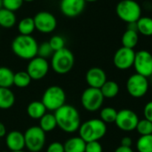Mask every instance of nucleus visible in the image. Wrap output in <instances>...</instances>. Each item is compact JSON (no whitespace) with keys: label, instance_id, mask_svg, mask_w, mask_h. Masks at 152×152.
Segmentation results:
<instances>
[{"label":"nucleus","instance_id":"obj_20","mask_svg":"<svg viewBox=\"0 0 152 152\" xmlns=\"http://www.w3.org/2000/svg\"><path fill=\"white\" fill-rule=\"evenodd\" d=\"M15 103V95L10 88L0 87V110H9Z\"/></svg>","mask_w":152,"mask_h":152},{"label":"nucleus","instance_id":"obj_42","mask_svg":"<svg viewBox=\"0 0 152 152\" xmlns=\"http://www.w3.org/2000/svg\"><path fill=\"white\" fill-rule=\"evenodd\" d=\"M23 1H24V2H28V3H29V2H33V1H35V0H23Z\"/></svg>","mask_w":152,"mask_h":152},{"label":"nucleus","instance_id":"obj_11","mask_svg":"<svg viewBox=\"0 0 152 152\" xmlns=\"http://www.w3.org/2000/svg\"><path fill=\"white\" fill-rule=\"evenodd\" d=\"M50 64L46 59L36 56L35 58L28 61L26 71L32 80L37 81L43 79L48 74Z\"/></svg>","mask_w":152,"mask_h":152},{"label":"nucleus","instance_id":"obj_39","mask_svg":"<svg viewBox=\"0 0 152 152\" xmlns=\"http://www.w3.org/2000/svg\"><path fill=\"white\" fill-rule=\"evenodd\" d=\"M6 134H7L6 127H5V126L4 125V123H2V122L0 121V138L5 137Z\"/></svg>","mask_w":152,"mask_h":152},{"label":"nucleus","instance_id":"obj_40","mask_svg":"<svg viewBox=\"0 0 152 152\" xmlns=\"http://www.w3.org/2000/svg\"><path fill=\"white\" fill-rule=\"evenodd\" d=\"M114 152H134L132 148L129 147H124V146H119L118 147Z\"/></svg>","mask_w":152,"mask_h":152},{"label":"nucleus","instance_id":"obj_46","mask_svg":"<svg viewBox=\"0 0 152 152\" xmlns=\"http://www.w3.org/2000/svg\"><path fill=\"white\" fill-rule=\"evenodd\" d=\"M151 78H152V76H151Z\"/></svg>","mask_w":152,"mask_h":152},{"label":"nucleus","instance_id":"obj_14","mask_svg":"<svg viewBox=\"0 0 152 152\" xmlns=\"http://www.w3.org/2000/svg\"><path fill=\"white\" fill-rule=\"evenodd\" d=\"M135 52L134 49L127 47H120L118 49L113 56L114 66L120 70L129 69L134 66Z\"/></svg>","mask_w":152,"mask_h":152},{"label":"nucleus","instance_id":"obj_1","mask_svg":"<svg viewBox=\"0 0 152 152\" xmlns=\"http://www.w3.org/2000/svg\"><path fill=\"white\" fill-rule=\"evenodd\" d=\"M57 126L67 134H73L78 131L81 119L78 110L72 105L64 104L54 111Z\"/></svg>","mask_w":152,"mask_h":152},{"label":"nucleus","instance_id":"obj_34","mask_svg":"<svg viewBox=\"0 0 152 152\" xmlns=\"http://www.w3.org/2000/svg\"><path fill=\"white\" fill-rule=\"evenodd\" d=\"M48 42L53 52L59 51L65 47V39L61 36H58V35L53 36Z\"/></svg>","mask_w":152,"mask_h":152},{"label":"nucleus","instance_id":"obj_41","mask_svg":"<svg viewBox=\"0 0 152 152\" xmlns=\"http://www.w3.org/2000/svg\"><path fill=\"white\" fill-rule=\"evenodd\" d=\"M86 2H89V3H94V2H96L98 0H85Z\"/></svg>","mask_w":152,"mask_h":152},{"label":"nucleus","instance_id":"obj_36","mask_svg":"<svg viewBox=\"0 0 152 152\" xmlns=\"http://www.w3.org/2000/svg\"><path fill=\"white\" fill-rule=\"evenodd\" d=\"M46 152H65L63 143L60 142H51L46 149Z\"/></svg>","mask_w":152,"mask_h":152},{"label":"nucleus","instance_id":"obj_28","mask_svg":"<svg viewBox=\"0 0 152 152\" xmlns=\"http://www.w3.org/2000/svg\"><path fill=\"white\" fill-rule=\"evenodd\" d=\"M32 79L28 74V72L25 71H18L14 73L13 77V86H15L18 88H26L31 83Z\"/></svg>","mask_w":152,"mask_h":152},{"label":"nucleus","instance_id":"obj_17","mask_svg":"<svg viewBox=\"0 0 152 152\" xmlns=\"http://www.w3.org/2000/svg\"><path fill=\"white\" fill-rule=\"evenodd\" d=\"M4 140L5 145L9 151H23L25 148L24 134L18 130H12L7 133L4 137Z\"/></svg>","mask_w":152,"mask_h":152},{"label":"nucleus","instance_id":"obj_24","mask_svg":"<svg viewBox=\"0 0 152 152\" xmlns=\"http://www.w3.org/2000/svg\"><path fill=\"white\" fill-rule=\"evenodd\" d=\"M137 32L144 37H152V18L142 16L136 21Z\"/></svg>","mask_w":152,"mask_h":152},{"label":"nucleus","instance_id":"obj_43","mask_svg":"<svg viewBox=\"0 0 152 152\" xmlns=\"http://www.w3.org/2000/svg\"><path fill=\"white\" fill-rule=\"evenodd\" d=\"M2 8V0H0V9Z\"/></svg>","mask_w":152,"mask_h":152},{"label":"nucleus","instance_id":"obj_45","mask_svg":"<svg viewBox=\"0 0 152 152\" xmlns=\"http://www.w3.org/2000/svg\"><path fill=\"white\" fill-rule=\"evenodd\" d=\"M1 152H11V151H3Z\"/></svg>","mask_w":152,"mask_h":152},{"label":"nucleus","instance_id":"obj_10","mask_svg":"<svg viewBox=\"0 0 152 152\" xmlns=\"http://www.w3.org/2000/svg\"><path fill=\"white\" fill-rule=\"evenodd\" d=\"M35 27L37 31L44 34H50L57 27V19L50 12L41 11L33 17Z\"/></svg>","mask_w":152,"mask_h":152},{"label":"nucleus","instance_id":"obj_3","mask_svg":"<svg viewBox=\"0 0 152 152\" xmlns=\"http://www.w3.org/2000/svg\"><path fill=\"white\" fill-rule=\"evenodd\" d=\"M78 133L86 142L100 141L107 133V125L100 118H92L81 123Z\"/></svg>","mask_w":152,"mask_h":152},{"label":"nucleus","instance_id":"obj_31","mask_svg":"<svg viewBox=\"0 0 152 152\" xmlns=\"http://www.w3.org/2000/svg\"><path fill=\"white\" fill-rule=\"evenodd\" d=\"M135 130L141 136L152 134V122L145 118L139 120Z\"/></svg>","mask_w":152,"mask_h":152},{"label":"nucleus","instance_id":"obj_25","mask_svg":"<svg viewBox=\"0 0 152 152\" xmlns=\"http://www.w3.org/2000/svg\"><path fill=\"white\" fill-rule=\"evenodd\" d=\"M104 98H115L119 93V86L113 80H107L104 85L100 88Z\"/></svg>","mask_w":152,"mask_h":152},{"label":"nucleus","instance_id":"obj_18","mask_svg":"<svg viewBox=\"0 0 152 152\" xmlns=\"http://www.w3.org/2000/svg\"><path fill=\"white\" fill-rule=\"evenodd\" d=\"M46 112L47 110L41 101H33L27 106L28 116L35 120H39Z\"/></svg>","mask_w":152,"mask_h":152},{"label":"nucleus","instance_id":"obj_29","mask_svg":"<svg viewBox=\"0 0 152 152\" xmlns=\"http://www.w3.org/2000/svg\"><path fill=\"white\" fill-rule=\"evenodd\" d=\"M118 111L112 107L102 108L100 111V119L102 120L105 124L115 123L117 118Z\"/></svg>","mask_w":152,"mask_h":152},{"label":"nucleus","instance_id":"obj_26","mask_svg":"<svg viewBox=\"0 0 152 152\" xmlns=\"http://www.w3.org/2000/svg\"><path fill=\"white\" fill-rule=\"evenodd\" d=\"M17 28L20 35H25V36L31 35L36 29L34 19L31 17H25L21 19L18 23Z\"/></svg>","mask_w":152,"mask_h":152},{"label":"nucleus","instance_id":"obj_21","mask_svg":"<svg viewBox=\"0 0 152 152\" xmlns=\"http://www.w3.org/2000/svg\"><path fill=\"white\" fill-rule=\"evenodd\" d=\"M139 42V33L135 29L127 28L121 37L122 46L134 49Z\"/></svg>","mask_w":152,"mask_h":152},{"label":"nucleus","instance_id":"obj_7","mask_svg":"<svg viewBox=\"0 0 152 152\" xmlns=\"http://www.w3.org/2000/svg\"><path fill=\"white\" fill-rule=\"evenodd\" d=\"M25 148L29 152H40L46 142V134L38 126L28 127L24 133Z\"/></svg>","mask_w":152,"mask_h":152},{"label":"nucleus","instance_id":"obj_13","mask_svg":"<svg viewBox=\"0 0 152 152\" xmlns=\"http://www.w3.org/2000/svg\"><path fill=\"white\" fill-rule=\"evenodd\" d=\"M139 118L137 114L128 109H124L118 111L115 121L116 126L124 132H131L136 129Z\"/></svg>","mask_w":152,"mask_h":152},{"label":"nucleus","instance_id":"obj_8","mask_svg":"<svg viewBox=\"0 0 152 152\" xmlns=\"http://www.w3.org/2000/svg\"><path fill=\"white\" fill-rule=\"evenodd\" d=\"M104 99L101 89L88 87L82 93L81 104L86 110L95 112L102 108Z\"/></svg>","mask_w":152,"mask_h":152},{"label":"nucleus","instance_id":"obj_44","mask_svg":"<svg viewBox=\"0 0 152 152\" xmlns=\"http://www.w3.org/2000/svg\"><path fill=\"white\" fill-rule=\"evenodd\" d=\"M11 152H27V151H11Z\"/></svg>","mask_w":152,"mask_h":152},{"label":"nucleus","instance_id":"obj_4","mask_svg":"<svg viewBox=\"0 0 152 152\" xmlns=\"http://www.w3.org/2000/svg\"><path fill=\"white\" fill-rule=\"evenodd\" d=\"M74 64V54L66 47L54 52L51 57V68L59 75H65L69 73L73 69Z\"/></svg>","mask_w":152,"mask_h":152},{"label":"nucleus","instance_id":"obj_47","mask_svg":"<svg viewBox=\"0 0 152 152\" xmlns=\"http://www.w3.org/2000/svg\"><path fill=\"white\" fill-rule=\"evenodd\" d=\"M0 152H1V151H0Z\"/></svg>","mask_w":152,"mask_h":152},{"label":"nucleus","instance_id":"obj_19","mask_svg":"<svg viewBox=\"0 0 152 152\" xmlns=\"http://www.w3.org/2000/svg\"><path fill=\"white\" fill-rule=\"evenodd\" d=\"M86 145V142L80 136L71 137L63 143L65 152H85Z\"/></svg>","mask_w":152,"mask_h":152},{"label":"nucleus","instance_id":"obj_37","mask_svg":"<svg viewBox=\"0 0 152 152\" xmlns=\"http://www.w3.org/2000/svg\"><path fill=\"white\" fill-rule=\"evenodd\" d=\"M143 116L144 118L152 122V101L149 102L143 109Z\"/></svg>","mask_w":152,"mask_h":152},{"label":"nucleus","instance_id":"obj_38","mask_svg":"<svg viewBox=\"0 0 152 152\" xmlns=\"http://www.w3.org/2000/svg\"><path fill=\"white\" fill-rule=\"evenodd\" d=\"M120 146H124V147H129L131 148L132 144H133V141L132 139L129 137V136H125L121 139V142H120Z\"/></svg>","mask_w":152,"mask_h":152},{"label":"nucleus","instance_id":"obj_6","mask_svg":"<svg viewBox=\"0 0 152 152\" xmlns=\"http://www.w3.org/2000/svg\"><path fill=\"white\" fill-rule=\"evenodd\" d=\"M41 102L47 110L54 112L66 104V93L59 86H51L44 92Z\"/></svg>","mask_w":152,"mask_h":152},{"label":"nucleus","instance_id":"obj_15","mask_svg":"<svg viewBox=\"0 0 152 152\" xmlns=\"http://www.w3.org/2000/svg\"><path fill=\"white\" fill-rule=\"evenodd\" d=\"M86 3L85 0H61L60 10L64 16L74 18L83 12Z\"/></svg>","mask_w":152,"mask_h":152},{"label":"nucleus","instance_id":"obj_16","mask_svg":"<svg viewBox=\"0 0 152 152\" xmlns=\"http://www.w3.org/2000/svg\"><path fill=\"white\" fill-rule=\"evenodd\" d=\"M86 81L89 87L100 89L107 81V75L102 69L93 67L87 70L86 74Z\"/></svg>","mask_w":152,"mask_h":152},{"label":"nucleus","instance_id":"obj_33","mask_svg":"<svg viewBox=\"0 0 152 152\" xmlns=\"http://www.w3.org/2000/svg\"><path fill=\"white\" fill-rule=\"evenodd\" d=\"M23 3V0H2V7L15 12L21 8Z\"/></svg>","mask_w":152,"mask_h":152},{"label":"nucleus","instance_id":"obj_12","mask_svg":"<svg viewBox=\"0 0 152 152\" xmlns=\"http://www.w3.org/2000/svg\"><path fill=\"white\" fill-rule=\"evenodd\" d=\"M137 74L145 77L152 76V53L147 50L135 52V57L133 66Z\"/></svg>","mask_w":152,"mask_h":152},{"label":"nucleus","instance_id":"obj_9","mask_svg":"<svg viewBox=\"0 0 152 152\" xmlns=\"http://www.w3.org/2000/svg\"><path fill=\"white\" fill-rule=\"evenodd\" d=\"M149 80L148 77H145L140 74H134L130 76L126 81V90L134 98H142L143 97L149 90Z\"/></svg>","mask_w":152,"mask_h":152},{"label":"nucleus","instance_id":"obj_32","mask_svg":"<svg viewBox=\"0 0 152 152\" xmlns=\"http://www.w3.org/2000/svg\"><path fill=\"white\" fill-rule=\"evenodd\" d=\"M53 50L52 49L49 42H44L40 45H38V49H37V56L42 57L44 59H48L53 56Z\"/></svg>","mask_w":152,"mask_h":152},{"label":"nucleus","instance_id":"obj_2","mask_svg":"<svg viewBox=\"0 0 152 152\" xmlns=\"http://www.w3.org/2000/svg\"><path fill=\"white\" fill-rule=\"evenodd\" d=\"M11 48L18 58L29 61L37 56L38 43L31 35H19L12 41Z\"/></svg>","mask_w":152,"mask_h":152},{"label":"nucleus","instance_id":"obj_27","mask_svg":"<svg viewBox=\"0 0 152 152\" xmlns=\"http://www.w3.org/2000/svg\"><path fill=\"white\" fill-rule=\"evenodd\" d=\"M13 71L4 66L0 67V87L10 88L13 86Z\"/></svg>","mask_w":152,"mask_h":152},{"label":"nucleus","instance_id":"obj_22","mask_svg":"<svg viewBox=\"0 0 152 152\" xmlns=\"http://www.w3.org/2000/svg\"><path fill=\"white\" fill-rule=\"evenodd\" d=\"M45 134L53 131L57 127V121L54 116V113H45L40 119H39V126H38Z\"/></svg>","mask_w":152,"mask_h":152},{"label":"nucleus","instance_id":"obj_5","mask_svg":"<svg viewBox=\"0 0 152 152\" xmlns=\"http://www.w3.org/2000/svg\"><path fill=\"white\" fill-rule=\"evenodd\" d=\"M142 6L135 0H121L116 5L118 17L127 24L136 22L142 17Z\"/></svg>","mask_w":152,"mask_h":152},{"label":"nucleus","instance_id":"obj_35","mask_svg":"<svg viewBox=\"0 0 152 152\" xmlns=\"http://www.w3.org/2000/svg\"><path fill=\"white\" fill-rule=\"evenodd\" d=\"M85 152H102V146L99 141L86 142Z\"/></svg>","mask_w":152,"mask_h":152},{"label":"nucleus","instance_id":"obj_23","mask_svg":"<svg viewBox=\"0 0 152 152\" xmlns=\"http://www.w3.org/2000/svg\"><path fill=\"white\" fill-rule=\"evenodd\" d=\"M16 15L13 12L4 8L0 9V27L4 28H11L16 24Z\"/></svg>","mask_w":152,"mask_h":152},{"label":"nucleus","instance_id":"obj_30","mask_svg":"<svg viewBox=\"0 0 152 152\" xmlns=\"http://www.w3.org/2000/svg\"><path fill=\"white\" fill-rule=\"evenodd\" d=\"M136 149L139 152H152V134L140 136L136 142Z\"/></svg>","mask_w":152,"mask_h":152}]
</instances>
